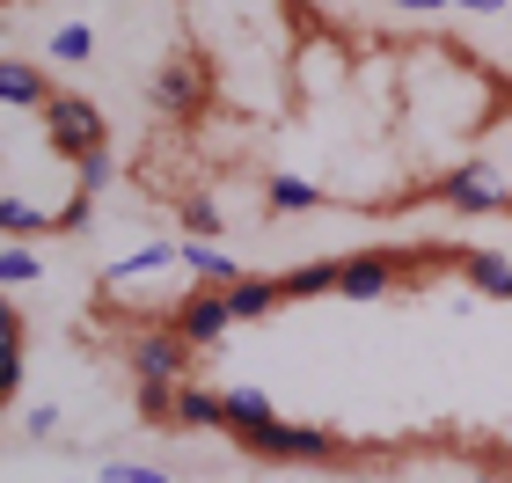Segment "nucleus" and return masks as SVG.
Returning a JSON list of instances; mask_svg holds the SVG:
<instances>
[{
  "label": "nucleus",
  "mask_w": 512,
  "mask_h": 483,
  "mask_svg": "<svg viewBox=\"0 0 512 483\" xmlns=\"http://www.w3.org/2000/svg\"><path fill=\"white\" fill-rule=\"evenodd\" d=\"M183 242H220V205L213 198H183Z\"/></svg>",
  "instance_id": "aec40b11"
},
{
  "label": "nucleus",
  "mask_w": 512,
  "mask_h": 483,
  "mask_svg": "<svg viewBox=\"0 0 512 483\" xmlns=\"http://www.w3.org/2000/svg\"><path fill=\"white\" fill-rule=\"evenodd\" d=\"M322 205H330V191H322V183L293 176V169L271 176V213H322Z\"/></svg>",
  "instance_id": "2eb2a0df"
},
{
  "label": "nucleus",
  "mask_w": 512,
  "mask_h": 483,
  "mask_svg": "<svg viewBox=\"0 0 512 483\" xmlns=\"http://www.w3.org/2000/svg\"><path fill=\"white\" fill-rule=\"evenodd\" d=\"M183 242H147V249H132V257H118L103 271V301L110 293H125V286H147V279H161V286H183Z\"/></svg>",
  "instance_id": "7ed1b4c3"
},
{
  "label": "nucleus",
  "mask_w": 512,
  "mask_h": 483,
  "mask_svg": "<svg viewBox=\"0 0 512 483\" xmlns=\"http://www.w3.org/2000/svg\"><path fill=\"white\" fill-rule=\"evenodd\" d=\"M242 447L264 454V462H344V454H352L344 425H286V418L242 432Z\"/></svg>",
  "instance_id": "f257e3e1"
},
{
  "label": "nucleus",
  "mask_w": 512,
  "mask_h": 483,
  "mask_svg": "<svg viewBox=\"0 0 512 483\" xmlns=\"http://www.w3.org/2000/svg\"><path fill=\"white\" fill-rule=\"evenodd\" d=\"M461 279H469L476 293L512 301V257H505V249H461Z\"/></svg>",
  "instance_id": "f8f14e48"
},
{
  "label": "nucleus",
  "mask_w": 512,
  "mask_h": 483,
  "mask_svg": "<svg viewBox=\"0 0 512 483\" xmlns=\"http://www.w3.org/2000/svg\"><path fill=\"white\" fill-rule=\"evenodd\" d=\"M337 279H344V257H315V264H293L286 279V301H322V293H337Z\"/></svg>",
  "instance_id": "ddd939ff"
},
{
  "label": "nucleus",
  "mask_w": 512,
  "mask_h": 483,
  "mask_svg": "<svg viewBox=\"0 0 512 483\" xmlns=\"http://www.w3.org/2000/svg\"><path fill=\"white\" fill-rule=\"evenodd\" d=\"M227 330H235V315H227V293H220V286H198L191 301L176 308V337L191 344V352H205V344H227Z\"/></svg>",
  "instance_id": "0eeeda50"
},
{
  "label": "nucleus",
  "mask_w": 512,
  "mask_h": 483,
  "mask_svg": "<svg viewBox=\"0 0 512 483\" xmlns=\"http://www.w3.org/2000/svg\"><path fill=\"white\" fill-rule=\"evenodd\" d=\"M183 264H191V279H205V286H242L249 271H242V257L235 249H220V242H183Z\"/></svg>",
  "instance_id": "1a4fd4ad"
},
{
  "label": "nucleus",
  "mask_w": 512,
  "mask_h": 483,
  "mask_svg": "<svg viewBox=\"0 0 512 483\" xmlns=\"http://www.w3.org/2000/svg\"><path fill=\"white\" fill-rule=\"evenodd\" d=\"M476 483H491V476H476Z\"/></svg>",
  "instance_id": "a878e982"
},
{
  "label": "nucleus",
  "mask_w": 512,
  "mask_h": 483,
  "mask_svg": "<svg viewBox=\"0 0 512 483\" xmlns=\"http://www.w3.org/2000/svg\"><path fill=\"white\" fill-rule=\"evenodd\" d=\"M103 183H110V147H103V154H81V176H74V191H81V198H96Z\"/></svg>",
  "instance_id": "b1692460"
},
{
  "label": "nucleus",
  "mask_w": 512,
  "mask_h": 483,
  "mask_svg": "<svg viewBox=\"0 0 512 483\" xmlns=\"http://www.w3.org/2000/svg\"><path fill=\"white\" fill-rule=\"evenodd\" d=\"M176 388L183 381H139V418L154 432H176Z\"/></svg>",
  "instance_id": "a211bd4d"
},
{
  "label": "nucleus",
  "mask_w": 512,
  "mask_h": 483,
  "mask_svg": "<svg viewBox=\"0 0 512 483\" xmlns=\"http://www.w3.org/2000/svg\"><path fill=\"white\" fill-rule=\"evenodd\" d=\"M103 483H176L169 469H147V462H103Z\"/></svg>",
  "instance_id": "5701e85b"
},
{
  "label": "nucleus",
  "mask_w": 512,
  "mask_h": 483,
  "mask_svg": "<svg viewBox=\"0 0 512 483\" xmlns=\"http://www.w3.org/2000/svg\"><path fill=\"white\" fill-rule=\"evenodd\" d=\"M132 374L139 381H183L191 374V344L176 337V322H154L147 337H132Z\"/></svg>",
  "instance_id": "423d86ee"
},
{
  "label": "nucleus",
  "mask_w": 512,
  "mask_h": 483,
  "mask_svg": "<svg viewBox=\"0 0 512 483\" xmlns=\"http://www.w3.org/2000/svg\"><path fill=\"white\" fill-rule=\"evenodd\" d=\"M44 279V257H37V249L30 242H0V286H37Z\"/></svg>",
  "instance_id": "f3484780"
},
{
  "label": "nucleus",
  "mask_w": 512,
  "mask_h": 483,
  "mask_svg": "<svg viewBox=\"0 0 512 483\" xmlns=\"http://www.w3.org/2000/svg\"><path fill=\"white\" fill-rule=\"evenodd\" d=\"M0 337H8V359H0V381L15 388V381H22V315H15V308L0 315Z\"/></svg>",
  "instance_id": "4be33fe9"
},
{
  "label": "nucleus",
  "mask_w": 512,
  "mask_h": 483,
  "mask_svg": "<svg viewBox=\"0 0 512 483\" xmlns=\"http://www.w3.org/2000/svg\"><path fill=\"white\" fill-rule=\"evenodd\" d=\"M403 286H410V271H403L395 249H359V257H344V279H337L344 301H388Z\"/></svg>",
  "instance_id": "20e7f679"
},
{
  "label": "nucleus",
  "mask_w": 512,
  "mask_h": 483,
  "mask_svg": "<svg viewBox=\"0 0 512 483\" xmlns=\"http://www.w3.org/2000/svg\"><path fill=\"white\" fill-rule=\"evenodd\" d=\"M278 301H286V286H278V279H242V286H227V315H235V330H242V322H264Z\"/></svg>",
  "instance_id": "4468645a"
},
{
  "label": "nucleus",
  "mask_w": 512,
  "mask_h": 483,
  "mask_svg": "<svg viewBox=\"0 0 512 483\" xmlns=\"http://www.w3.org/2000/svg\"><path fill=\"white\" fill-rule=\"evenodd\" d=\"M220 403H227V432H235V440H242V432H256V425H271V418H278L264 388H220Z\"/></svg>",
  "instance_id": "dca6fc26"
},
{
  "label": "nucleus",
  "mask_w": 512,
  "mask_h": 483,
  "mask_svg": "<svg viewBox=\"0 0 512 483\" xmlns=\"http://www.w3.org/2000/svg\"><path fill=\"white\" fill-rule=\"evenodd\" d=\"M227 432V403H220V388H191L183 381L176 388V432Z\"/></svg>",
  "instance_id": "9b49d317"
},
{
  "label": "nucleus",
  "mask_w": 512,
  "mask_h": 483,
  "mask_svg": "<svg viewBox=\"0 0 512 483\" xmlns=\"http://www.w3.org/2000/svg\"><path fill=\"white\" fill-rule=\"evenodd\" d=\"M52 59H59V66L96 59V30H88V22H59V30H52Z\"/></svg>",
  "instance_id": "6ab92c4d"
},
{
  "label": "nucleus",
  "mask_w": 512,
  "mask_h": 483,
  "mask_svg": "<svg viewBox=\"0 0 512 483\" xmlns=\"http://www.w3.org/2000/svg\"><path fill=\"white\" fill-rule=\"evenodd\" d=\"M59 425H66L59 403H37V410H30V432H37V440H44V432H59Z\"/></svg>",
  "instance_id": "393cba45"
},
{
  "label": "nucleus",
  "mask_w": 512,
  "mask_h": 483,
  "mask_svg": "<svg viewBox=\"0 0 512 483\" xmlns=\"http://www.w3.org/2000/svg\"><path fill=\"white\" fill-rule=\"evenodd\" d=\"M37 118H44V140H52L59 154H74V161L110 147V125H103V110L88 103V96H66V88H52V103H44Z\"/></svg>",
  "instance_id": "f03ea898"
},
{
  "label": "nucleus",
  "mask_w": 512,
  "mask_h": 483,
  "mask_svg": "<svg viewBox=\"0 0 512 483\" xmlns=\"http://www.w3.org/2000/svg\"><path fill=\"white\" fill-rule=\"evenodd\" d=\"M205 88H213V74H205L198 59H169V66L154 74V110H169V118L191 125L198 103H205Z\"/></svg>",
  "instance_id": "6e6552de"
},
{
  "label": "nucleus",
  "mask_w": 512,
  "mask_h": 483,
  "mask_svg": "<svg viewBox=\"0 0 512 483\" xmlns=\"http://www.w3.org/2000/svg\"><path fill=\"white\" fill-rule=\"evenodd\" d=\"M0 103L8 110H44L52 103V81H44L30 59H0Z\"/></svg>",
  "instance_id": "9d476101"
},
{
  "label": "nucleus",
  "mask_w": 512,
  "mask_h": 483,
  "mask_svg": "<svg viewBox=\"0 0 512 483\" xmlns=\"http://www.w3.org/2000/svg\"><path fill=\"white\" fill-rule=\"evenodd\" d=\"M439 205H447V213H512V191L483 161H461V169L439 183Z\"/></svg>",
  "instance_id": "39448f33"
},
{
  "label": "nucleus",
  "mask_w": 512,
  "mask_h": 483,
  "mask_svg": "<svg viewBox=\"0 0 512 483\" xmlns=\"http://www.w3.org/2000/svg\"><path fill=\"white\" fill-rule=\"evenodd\" d=\"M403 15H439V8H461V15H505V0H395Z\"/></svg>",
  "instance_id": "412c9836"
}]
</instances>
